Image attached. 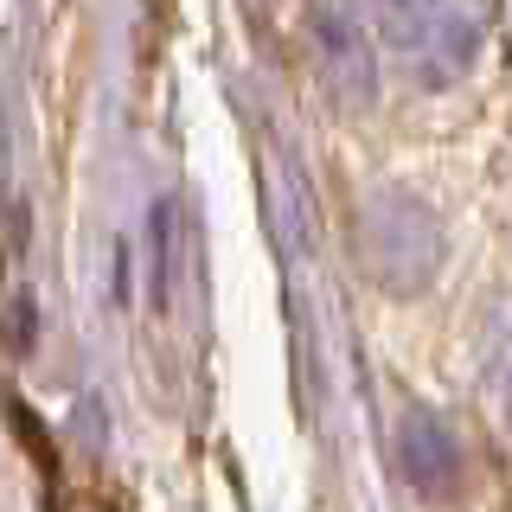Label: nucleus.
I'll use <instances>...</instances> for the list:
<instances>
[{"mask_svg":"<svg viewBox=\"0 0 512 512\" xmlns=\"http://www.w3.org/2000/svg\"><path fill=\"white\" fill-rule=\"evenodd\" d=\"M359 256L365 269L391 288V295H416V288L436 282L442 269V218L429 212L416 192L404 186H384L359 205Z\"/></svg>","mask_w":512,"mask_h":512,"instance_id":"obj_1","label":"nucleus"},{"mask_svg":"<svg viewBox=\"0 0 512 512\" xmlns=\"http://www.w3.org/2000/svg\"><path fill=\"white\" fill-rule=\"evenodd\" d=\"M378 26L391 32V52H397V64H404L416 84L448 90L474 64L487 13L480 7H423V0H410V7H384Z\"/></svg>","mask_w":512,"mask_h":512,"instance_id":"obj_2","label":"nucleus"},{"mask_svg":"<svg viewBox=\"0 0 512 512\" xmlns=\"http://www.w3.org/2000/svg\"><path fill=\"white\" fill-rule=\"evenodd\" d=\"M301 20H308V32H314V52H320V64H327L333 90H340L346 103H372L378 96V45H372V32H365V13L308 7Z\"/></svg>","mask_w":512,"mask_h":512,"instance_id":"obj_3","label":"nucleus"},{"mask_svg":"<svg viewBox=\"0 0 512 512\" xmlns=\"http://www.w3.org/2000/svg\"><path fill=\"white\" fill-rule=\"evenodd\" d=\"M397 474H404L423 500H448V493H455V480H461L455 429H448L429 404H410L404 423H397Z\"/></svg>","mask_w":512,"mask_h":512,"instance_id":"obj_4","label":"nucleus"},{"mask_svg":"<svg viewBox=\"0 0 512 512\" xmlns=\"http://www.w3.org/2000/svg\"><path fill=\"white\" fill-rule=\"evenodd\" d=\"M173 276H180V199L160 192L148 212V301L160 314L173 308Z\"/></svg>","mask_w":512,"mask_h":512,"instance_id":"obj_5","label":"nucleus"},{"mask_svg":"<svg viewBox=\"0 0 512 512\" xmlns=\"http://www.w3.org/2000/svg\"><path fill=\"white\" fill-rule=\"evenodd\" d=\"M480 378H487V397L500 404V416L512 423V295H500L480 320Z\"/></svg>","mask_w":512,"mask_h":512,"instance_id":"obj_6","label":"nucleus"},{"mask_svg":"<svg viewBox=\"0 0 512 512\" xmlns=\"http://www.w3.org/2000/svg\"><path fill=\"white\" fill-rule=\"evenodd\" d=\"M13 352H32V295H13Z\"/></svg>","mask_w":512,"mask_h":512,"instance_id":"obj_7","label":"nucleus"}]
</instances>
